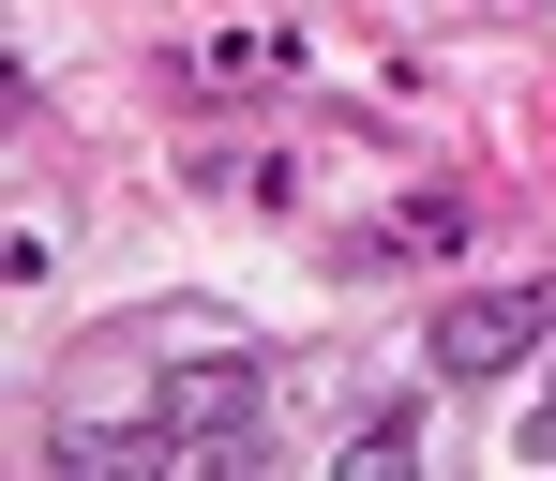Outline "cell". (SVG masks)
Segmentation results:
<instances>
[{"instance_id": "cell-1", "label": "cell", "mask_w": 556, "mask_h": 481, "mask_svg": "<svg viewBox=\"0 0 556 481\" xmlns=\"http://www.w3.org/2000/svg\"><path fill=\"white\" fill-rule=\"evenodd\" d=\"M542 331H556V287H452L437 331H421V362H437V391H481V377H511Z\"/></svg>"}, {"instance_id": "cell-3", "label": "cell", "mask_w": 556, "mask_h": 481, "mask_svg": "<svg viewBox=\"0 0 556 481\" xmlns=\"http://www.w3.org/2000/svg\"><path fill=\"white\" fill-rule=\"evenodd\" d=\"M452 241H466V195H406L391 226H346L331 256H346V271H391V256H452Z\"/></svg>"}, {"instance_id": "cell-4", "label": "cell", "mask_w": 556, "mask_h": 481, "mask_svg": "<svg viewBox=\"0 0 556 481\" xmlns=\"http://www.w3.org/2000/svg\"><path fill=\"white\" fill-rule=\"evenodd\" d=\"M511 467H556V377H542V406L511 421Z\"/></svg>"}, {"instance_id": "cell-2", "label": "cell", "mask_w": 556, "mask_h": 481, "mask_svg": "<svg viewBox=\"0 0 556 481\" xmlns=\"http://www.w3.org/2000/svg\"><path fill=\"white\" fill-rule=\"evenodd\" d=\"M421 452H437V406H421V391H376V406L331 421V481H406Z\"/></svg>"}]
</instances>
